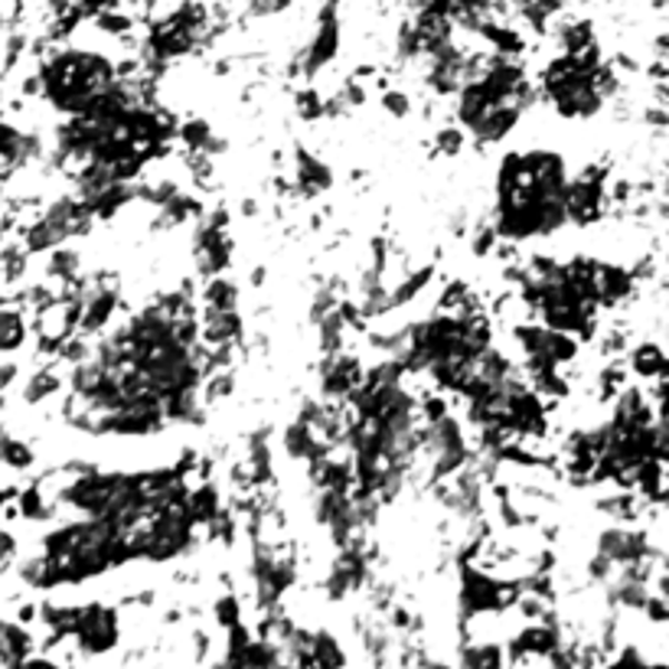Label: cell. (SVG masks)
<instances>
[{"label":"cell","mask_w":669,"mask_h":669,"mask_svg":"<svg viewBox=\"0 0 669 669\" xmlns=\"http://www.w3.org/2000/svg\"><path fill=\"white\" fill-rule=\"evenodd\" d=\"M470 144V134L463 131L461 124L451 118V121H441L435 128V138H431V151L438 157H461Z\"/></svg>","instance_id":"obj_9"},{"label":"cell","mask_w":669,"mask_h":669,"mask_svg":"<svg viewBox=\"0 0 669 669\" xmlns=\"http://www.w3.org/2000/svg\"><path fill=\"white\" fill-rule=\"evenodd\" d=\"M663 193H667V200H669V173H667V180H663Z\"/></svg>","instance_id":"obj_12"},{"label":"cell","mask_w":669,"mask_h":669,"mask_svg":"<svg viewBox=\"0 0 669 669\" xmlns=\"http://www.w3.org/2000/svg\"><path fill=\"white\" fill-rule=\"evenodd\" d=\"M627 372L637 376L640 382H657L669 376V353L660 343H637L630 353H627Z\"/></svg>","instance_id":"obj_6"},{"label":"cell","mask_w":669,"mask_h":669,"mask_svg":"<svg viewBox=\"0 0 669 669\" xmlns=\"http://www.w3.org/2000/svg\"><path fill=\"white\" fill-rule=\"evenodd\" d=\"M379 108L389 114V118H396V121H406V118H412L415 111V99L406 92V89H399V86H386L382 89V96H379Z\"/></svg>","instance_id":"obj_10"},{"label":"cell","mask_w":669,"mask_h":669,"mask_svg":"<svg viewBox=\"0 0 669 669\" xmlns=\"http://www.w3.org/2000/svg\"><path fill=\"white\" fill-rule=\"evenodd\" d=\"M66 392V369L56 360L37 362L20 379V406L23 409H43L47 402L59 399Z\"/></svg>","instance_id":"obj_2"},{"label":"cell","mask_w":669,"mask_h":669,"mask_svg":"<svg viewBox=\"0 0 669 669\" xmlns=\"http://www.w3.org/2000/svg\"><path fill=\"white\" fill-rule=\"evenodd\" d=\"M33 463H37V448H33L27 438L10 435V431H0V470L27 473Z\"/></svg>","instance_id":"obj_8"},{"label":"cell","mask_w":669,"mask_h":669,"mask_svg":"<svg viewBox=\"0 0 669 669\" xmlns=\"http://www.w3.org/2000/svg\"><path fill=\"white\" fill-rule=\"evenodd\" d=\"M121 637H124L121 611L104 601H89V605H79L76 627L66 640L76 647L82 660H99L121 647Z\"/></svg>","instance_id":"obj_1"},{"label":"cell","mask_w":669,"mask_h":669,"mask_svg":"<svg viewBox=\"0 0 669 669\" xmlns=\"http://www.w3.org/2000/svg\"><path fill=\"white\" fill-rule=\"evenodd\" d=\"M239 301H242V291L229 274L200 281V291H197V304H203L200 310H239Z\"/></svg>","instance_id":"obj_7"},{"label":"cell","mask_w":669,"mask_h":669,"mask_svg":"<svg viewBox=\"0 0 669 669\" xmlns=\"http://www.w3.org/2000/svg\"><path fill=\"white\" fill-rule=\"evenodd\" d=\"M3 620H7V618H0V623H3Z\"/></svg>","instance_id":"obj_13"},{"label":"cell","mask_w":669,"mask_h":669,"mask_svg":"<svg viewBox=\"0 0 669 669\" xmlns=\"http://www.w3.org/2000/svg\"><path fill=\"white\" fill-rule=\"evenodd\" d=\"M291 183H294V197H298V200H317V197H323L327 190H333V167H330L323 157L298 148V151H294V173H291Z\"/></svg>","instance_id":"obj_3"},{"label":"cell","mask_w":669,"mask_h":669,"mask_svg":"<svg viewBox=\"0 0 669 669\" xmlns=\"http://www.w3.org/2000/svg\"><path fill=\"white\" fill-rule=\"evenodd\" d=\"M200 343L203 347H242L246 320L239 310H200Z\"/></svg>","instance_id":"obj_4"},{"label":"cell","mask_w":669,"mask_h":669,"mask_svg":"<svg viewBox=\"0 0 669 669\" xmlns=\"http://www.w3.org/2000/svg\"><path fill=\"white\" fill-rule=\"evenodd\" d=\"M294 114H298L301 121H308V124L323 121V96H320L313 86L298 89V92H294Z\"/></svg>","instance_id":"obj_11"},{"label":"cell","mask_w":669,"mask_h":669,"mask_svg":"<svg viewBox=\"0 0 669 669\" xmlns=\"http://www.w3.org/2000/svg\"><path fill=\"white\" fill-rule=\"evenodd\" d=\"M595 291H598V304L601 308H620V304H627L637 294V278H633L630 268L598 261V268H595Z\"/></svg>","instance_id":"obj_5"}]
</instances>
